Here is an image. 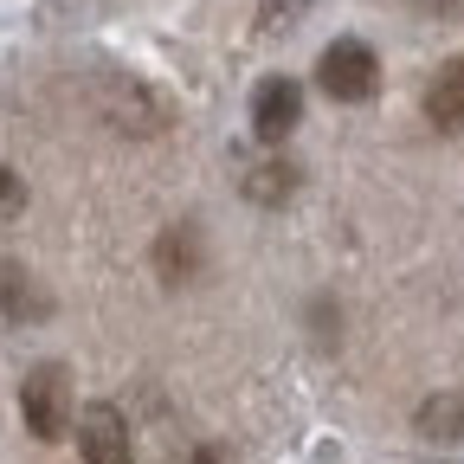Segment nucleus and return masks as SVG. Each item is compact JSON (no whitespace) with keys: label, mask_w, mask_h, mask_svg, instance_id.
<instances>
[{"label":"nucleus","mask_w":464,"mask_h":464,"mask_svg":"<svg viewBox=\"0 0 464 464\" xmlns=\"http://www.w3.org/2000/svg\"><path fill=\"white\" fill-rule=\"evenodd\" d=\"M20 420H26V432L39 445L65 439V426H72V374L58 368V362H39L20 381Z\"/></svg>","instance_id":"1"},{"label":"nucleus","mask_w":464,"mask_h":464,"mask_svg":"<svg viewBox=\"0 0 464 464\" xmlns=\"http://www.w3.org/2000/svg\"><path fill=\"white\" fill-rule=\"evenodd\" d=\"M316 84L335 97V103H368L381 91V58L368 39H335L323 58H316Z\"/></svg>","instance_id":"2"},{"label":"nucleus","mask_w":464,"mask_h":464,"mask_svg":"<svg viewBox=\"0 0 464 464\" xmlns=\"http://www.w3.org/2000/svg\"><path fill=\"white\" fill-rule=\"evenodd\" d=\"M78 458L84 464H130V426L110 400H91L78 413Z\"/></svg>","instance_id":"3"},{"label":"nucleus","mask_w":464,"mask_h":464,"mask_svg":"<svg viewBox=\"0 0 464 464\" xmlns=\"http://www.w3.org/2000/svg\"><path fill=\"white\" fill-rule=\"evenodd\" d=\"M297 123H304V91L290 78H265L252 91V130H258V142L277 149L284 136H297Z\"/></svg>","instance_id":"4"},{"label":"nucleus","mask_w":464,"mask_h":464,"mask_svg":"<svg viewBox=\"0 0 464 464\" xmlns=\"http://www.w3.org/2000/svg\"><path fill=\"white\" fill-rule=\"evenodd\" d=\"M45 310H52V297L39 290V277L26 265H14V258H0V316L7 323H39Z\"/></svg>","instance_id":"5"},{"label":"nucleus","mask_w":464,"mask_h":464,"mask_svg":"<svg viewBox=\"0 0 464 464\" xmlns=\"http://www.w3.org/2000/svg\"><path fill=\"white\" fill-rule=\"evenodd\" d=\"M426 116L445 136H464V58H445L426 84Z\"/></svg>","instance_id":"6"},{"label":"nucleus","mask_w":464,"mask_h":464,"mask_svg":"<svg viewBox=\"0 0 464 464\" xmlns=\"http://www.w3.org/2000/svg\"><path fill=\"white\" fill-rule=\"evenodd\" d=\"M413 432L432 445H464V393H432L413 413Z\"/></svg>","instance_id":"7"},{"label":"nucleus","mask_w":464,"mask_h":464,"mask_svg":"<svg viewBox=\"0 0 464 464\" xmlns=\"http://www.w3.org/2000/svg\"><path fill=\"white\" fill-rule=\"evenodd\" d=\"M239 194L246 200H258V207H284L290 194H297V168H290V161H252L246 174H239Z\"/></svg>","instance_id":"8"},{"label":"nucleus","mask_w":464,"mask_h":464,"mask_svg":"<svg viewBox=\"0 0 464 464\" xmlns=\"http://www.w3.org/2000/svg\"><path fill=\"white\" fill-rule=\"evenodd\" d=\"M155 271H161L168 284H188V277L200 271V232H194V226H168L161 246H155Z\"/></svg>","instance_id":"9"},{"label":"nucleus","mask_w":464,"mask_h":464,"mask_svg":"<svg viewBox=\"0 0 464 464\" xmlns=\"http://www.w3.org/2000/svg\"><path fill=\"white\" fill-rule=\"evenodd\" d=\"M310 7H316V0H265V7H258V26H265V33H284L290 20L310 14Z\"/></svg>","instance_id":"10"},{"label":"nucleus","mask_w":464,"mask_h":464,"mask_svg":"<svg viewBox=\"0 0 464 464\" xmlns=\"http://www.w3.org/2000/svg\"><path fill=\"white\" fill-rule=\"evenodd\" d=\"M20 207H26V188H20V174L0 161V226L7 219H20Z\"/></svg>","instance_id":"11"},{"label":"nucleus","mask_w":464,"mask_h":464,"mask_svg":"<svg viewBox=\"0 0 464 464\" xmlns=\"http://www.w3.org/2000/svg\"><path fill=\"white\" fill-rule=\"evenodd\" d=\"M181 464H219V458H213V451H188Z\"/></svg>","instance_id":"12"},{"label":"nucleus","mask_w":464,"mask_h":464,"mask_svg":"<svg viewBox=\"0 0 464 464\" xmlns=\"http://www.w3.org/2000/svg\"><path fill=\"white\" fill-rule=\"evenodd\" d=\"M439 7H451V0H439Z\"/></svg>","instance_id":"13"}]
</instances>
